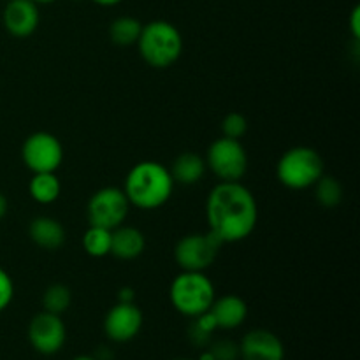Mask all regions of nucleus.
Listing matches in <instances>:
<instances>
[{
    "mask_svg": "<svg viewBox=\"0 0 360 360\" xmlns=\"http://www.w3.org/2000/svg\"><path fill=\"white\" fill-rule=\"evenodd\" d=\"M206 220L210 232L221 245L250 238L259 221L252 190L239 181H220L207 195Z\"/></svg>",
    "mask_w": 360,
    "mask_h": 360,
    "instance_id": "1",
    "label": "nucleus"
},
{
    "mask_svg": "<svg viewBox=\"0 0 360 360\" xmlns=\"http://www.w3.org/2000/svg\"><path fill=\"white\" fill-rule=\"evenodd\" d=\"M174 179L167 167L155 160H144L134 165L125 178V192L130 206L139 210H158L171 199L174 192Z\"/></svg>",
    "mask_w": 360,
    "mask_h": 360,
    "instance_id": "2",
    "label": "nucleus"
},
{
    "mask_svg": "<svg viewBox=\"0 0 360 360\" xmlns=\"http://www.w3.org/2000/svg\"><path fill=\"white\" fill-rule=\"evenodd\" d=\"M136 44L144 62L155 69H167L178 62L183 53L181 32L165 20L143 25Z\"/></svg>",
    "mask_w": 360,
    "mask_h": 360,
    "instance_id": "3",
    "label": "nucleus"
},
{
    "mask_svg": "<svg viewBox=\"0 0 360 360\" xmlns=\"http://www.w3.org/2000/svg\"><path fill=\"white\" fill-rule=\"evenodd\" d=\"M169 299L176 311L188 319H195L210 311L217 295H214V285L206 274L195 273V271H181L172 280Z\"/></svg>",
    "mask_w": 360,
    "mask_h": 360,
    "instance_id": "4",
    "label": "nucleus"
},
{
    "mask_svg": "<svg viewBox=\"0 0 360 360\" xmlns=\"http://www.w3.org/2000/svg\"><path fill=\"white\" fill-rule=\"evenodd\" d=\"M323 174V160L309 146H295L285 151L276 165V176L290 190L311 188Z\"/></svg>",
    "mask_w": 360,
    "mask_h": 360,
    "instance_id": "5",
    "label": "nucleus"
},
{
    "mask_svg": "<svg viewBox=\"0 0 360 360\" xmlns=\"http://www.w3.org/2000/svg\"><path fill=\"white\" fill-rule=\"evenodd\" d=\"M206 167L220 181H241L248 171V155L238 139L218 137L206 153Z\"/></svg>",
    "mask_w": 360,
    "mask_h": 360,
    "instance_id": "6",
    "label": "nucleus"
},
{
    "mask_svg": "<svg viewBox=\"0 0 360 360\" xmlns=\"http://www.w3.org/2000/svg\"><path fill=\"white\" fill-rule=\"evenodd\" d=\"M221 243L207 232H193L183 236L174 246V260L181 271H195L204 273L207 267L213 266L220 252Z\"/></svg>",
    "mask_w": 360,
    "mask_h": 360,
    "instance_id": "7",
    "label": "nucleus"
},
{
    "mask_svg": "<svg viewBox=\"0 0 360 360\" xmlns=\"http://www.w3.org/2000/svg\"><path fill=\"white\" fill-rule=\"evenodd\" d=\"M129 210L130 202L123 188L104 186V188L97 190L88 200V221H90V225H97V227L112 231V229L123 225L127 214H129Z\"/></svg>",
    "mask_w": 360,
    "mask_h": 360,
    "instance_id": "8",
    "label": "nucleus"
},
{
    "mask_svg": "<svg viewBox=\"0 0 360 360\" xmlns=\"http://www.w3.org/2000/svg\"><path fill=\"white\" fill-rule=\"evenodd\" d=\"M21 158L34 174L56 172L63 162V146L58 137L53 134L34 132L25 139L21 146Z\"/></svg>",
    "mask_w": 360,
    "mask_h": 360,
    "instance_id": "9",
    "label": "nucleus"
},
{
    "mask_svg": "<svg viewBox=\"0 0 360 360\" xmlns=\"http://www.w3.org/2000/svg\"><path fill=\"white\" fill-rule=\"evenodd\" d=\"M28 341L32 348L41 355H55L67 341V329L60 315L42 311L30 320Z\"/></svg>",
    "mask_w": 360,
    "mask_h": 360,
    "instance_id": "10",
    "label": "nucleus"
},
{
    "mask_svg": "<svg viewBox=\"0 0 360 360\" xmlns=\"http://www.w3.org/2000/svg\"><path fill=\"white\" fill-rule=\"evenodd\" d=\"M143 329V313L136 302H116L104 319V333L115 343H129Z\"/></svg>",
    "mask_w": 360,
    "mask_h": 360,
    "instance_id": "11",
    "label": "nucleus"
},
{
    "mask_svg": "<svg viewBox=\"0 0 360 360\" xmlns=\"http://www.w3.org/2000/svg\"><path fill=\"white\" fill-rule=\"evenodd\" d=\"M243 360H283L285 347L280 338L266 329H253L239 343Z\"/></svg>",
    "mask_w": 360,
    "mask_h": 360,
    "instance_id": "12",
    "label": "nucleus"
},
{
    "mask_svg": "<svg viewBox=\"0 0 360 360\" xmlns=\"http://www.w3.org/2000/svg\"><path fill=\"white\" fill-rule=\"evenodd\" d=\"M4 27L14 37L25 39L39 27V9L34 0H11L4 9Z\"/></svg>",
    "mask_w": 360,
    "mask_h": 360,
    "instance_id": "13",
    "label": "nucleus"
},
{
    "mask_svg": "<svg viewBox=\"0 0 360 360\" xmlns=\"http://www.w3.org/2000/svg\"><path fill=\"white\" fill-rule=\"evenodd\" d=\"M210 313L213 315L218 329L232 330L245 323L248 316V304L239 295H224L220 299H214Z\"/></svg>",
    "mask_w": 360,
    "mask_h": 360,
    "instance_id": "14",
    "label": "nucleus"
},
{
    "mask_svg": "<svg viewBox=\"0 0 360 360\" xmlns=\"http://www.w3.org/2000/svg\"><path fill=\"white\" fill-rule=\"evenodd\" d=\"M146 248V238L136 227L120 225L111 231V255L120 260H134L143 255Z\"/></svg>",
    "mask_w": 360,
    "mask_h": 360,
    "instance_id": "15",
    "label": "nucleus"
},
{
    "mask_svg": "<svg viewBox=\"0 0 360 360\" xmlns=\"http://www.w3.org/2000/svg\"><path fill=\"white\" fill-rule=\"evenodd\" d=\"M28 236L37 246L44 250H58L65 243V229L51 217H37L30 221Z\"/></svg>",
    "mask_w": 360,
    "mask_h": 360,
    "instance_id": "16",
    "label": "nucleus"
},
{
    "mask_svg": "<svg viewBox=\"0 0 360 360\" xmlns=\"http://www.w3.org/2000/svg\"><path fill=\"white\" fill-rule=\"evenodd\" d=\"M169 171L174 183L185 186L197 185L206 172V160L193 151H185L172 162V167Z\"/></svg>",
    "mask_w": 360,
    "mask_h": 360,
    "instance_id": "17",
    "label": "nucleus"
},
{
    "mask_svg": "<svg viewBox=\"0 0 360 360\" xmlns=\"http://www.w3.org/2000/svg\"><path fill=\"white\" fill-rule=\"evenodd\" d=\"M62 183L55 172H37L28 183V193L39 204H53L60 197Z\"/></svg>",
    "mask_w": 360,
    "mask_h": 360,
    "instance_id": "18",
    "label": "nucleus"
},
{
    "mask_svg": "<svg viewBox=\"0 0 360 360\" xmlns=\"http://www.w3.org/2000/svg\"><path fill=\"white\" fill-rule=\"evenodd\" d=\"M143 23L132 16H120L109 27V37L116 46L136 44L141 35Z\"/></svg>",
    "mask_w": 360,
    "mask_h": 360,
    "instance_id": "19",
    "label": "nucleus"
},
{
    "mask_svg": "<svg viewBox=\"0 0 360 360\" xmlns=\"http://www.w3.org/2000/svg\"><path fill=\"white\" fill-rule=\"evenodd\" d=\"M83 248L94 259H102V257L111 253V231L97 225H90L83 234Z\"/></svg>",
    "mask_w": 360,
    "mask_h": 360,
    "instance_id": "20",
    "label": "nucleus"
},
{
    "mask_svg": "<svg viewBox=\"0 0 360 360\" xmlns=\"http://www.w3.org/2000/svg\"><path fill=\"white\" fill-rule=\"evenodd\" d=\"M313 186H315L316 200L327 210L340 206V202L343 200V186L334 176L322 174Z\"/></svg>",
    "mask_w": 360,
    "mask_h": 360,
    "instance_id": "21",
    "label": "nucleus"
},
{
    "mask_svg": "<svg viewBox=\"0 0 360 360\" xmlns=\"http://www.w3.org/2000/svg\"><path fill=\"white\" fill-rule=\"evenodd\" d=\"M70 302H72V294H70L69 287L62 283H53L46 288L44 295H42V306L44 311L53 313V315H62L69 309Z\"/></svg>",
    "mask_w": 360,
    "mask_h": 360,
    "instance_id": "22",
    "label": "nucleus"
},
{
    "mask_svg": "<svg viewBox=\"0 0 360 360\" xmlns=\"http://www.w3.org/2000/svg\"><path fill=\"white\" fill-rule=\"evenodd\" d=\"M192 320L193 322L188 329L190 341H192L193 345H197V347H206V345L210 343V340H211V336H213L214 330L218 329L213 315H211L210 311H206Z\"/></svg>",
    "mask_w": 360,
    "mask_h": 360,
    "instance_id": "23",
    "label": "nucleus"
},
{
    "mask_svg": "<svg viewBox=\"0 0 360 360\" xmlns=\"http://www.w3.org/2000/svg\"><path fill=\"white\" fill-rule=\"evenodd\" d=\"M221 132L229 139H241L248 132V120L241 112H229L221 122Z\"/></svg>",
    "mask_w": 360,
    "mask_h": 360,
    "instance_id": "24",
    "label": "nucleus"
},
{
    "mask_svg": "<svg viewBox=\"0 0 360 360\" xmlns=\"http://www.w3.org/2000/svg\"><path fill=\"white\" fill-rule=\"evenodd\" d=\"M211 355L214 360H238L239 359V345L231 340H220L210 347Z\"/></svg>",
    "mask_w": 360,
    "mask_h": 360,
    "instance_id": "25",
    "label": "nucleus"
},
{
    "mask_svg": "<svg viewBox=\"0 0 360 360\" xmlns=\"http://www.w3.org/2000/svg\"><path fill=\"white\" fill-rule=\"evenodd\" d=\"M14 299V283L6 269L0 267V313L6 311Z\"/></svg>",
    "mask_w": 360,
    "mask_h": 360,
    "instance_id": "26",
    "label": "nucleus"
},
{
    "mask_svg": "<svg viewBox=\"0 0 360 360\" xmlns=\"http://www.w3.org/2000/svg\"><path fill=\"white\" fill-rule=\"evenodd\" d=\"M350 30H352V35H354L355 41H359V37H360V9L359 7H355L354 13H352V16H350Z\"/></svg>",
    "mask_w": 360,
    "mask_h": 360,
    "instance_id": "27",
    "label": "nucleus"
},
{
    "mask_svg": "<svg viewBox=\"0 0 360 360\" xmlns=\"http://www.w3.org/2000/svg\"><path fill=\"white\" fill-rule=\"evenodd\" d=\"M118 302H136V292L130 287H122L118 290Z\"/></svg>",
    "mask_w": 360,
    "mask_h": 360,
    "instance_id": "28",
    "label": "nucleus"
},
{
    "mask_svg": "<svg viewBox=\"0 0 360 360\" xmlns=\"http://www.w3.org/2000/svg\"><path fill=\"white\" fill-rule=\"evenodd\" d=\"M7 210H9V202H7L6 195H4V193L0 192V220H2V218L6 217Z\"/></svg>",
    "mask_w": 360,
    "mask_h": 360,
    "instance_id": "29",
    "label": "nucleus"
},
{
    "mask_svg": "<svg viewBox=\"0 0 360 360\" xmlns=\"http://www.w3.org/2000/svg\"><path fill=\"white\" fill-rule=\"evenodd\" d=\"M94 2L102 7H111V6H116V4H120L122 0H94Z\"/></svg>",
    "mask_w": 360,
    "mask_h": 360,
    "instance_id": "30",
    "label": "nucleus"
},
{
    "mask_svg": "<svg viewBox=\"0 0 360 360\" xmlns=\"http://www.w3.org/2000/svg\"><path fill=\"white\" fill-rule=\"evenodd\" d=\"M197 360H214V357H213V355H211V352H210V350H206V352H204V354L200 355V357L197 359Z\"/></svg>",
    "mask_w": 360,
    "mask_h": 360,
    "instance_id": "31",
    "label": "nucleus"
},
{
    "mask_svg": "<svg viewBox=\"0 0 360 360\" xmlns=\"http://www.w3.org/2000/svg\"><path fill=\"white\" fill-rule=\"evenodd\" d=\"M72 360H97V359L90 357V355H77V357H74Z\"/></svg>",
    "mask_w": 360,
    "mask_h": 360,
    "instance_id": "32",
    "label": "nucleus"
},
{
    "mask_svg": "<svg viewBox=\"0 0 360 360\" xmlns=\"http://www.w3.org/2000/svg\"><path fill=\"white\" fill-rule=\"evenodd\" d=\"M35 4H51V2H55V0H34Z\"/></svg>",
    "mask_w": 360,
    "mask_h": 360,
    "instance_id": "33",
    "label": "nucleus"
},
{
    "mask_svg": "<svg viewBox=\"0 0 360 360\" xmlns=\"http://www.w3.org/2000/svg\"><path fill=\"white\" fill-rule=\"evenodd\" d=\"M174 360H193V359H174Z\"/></svg>",
    "mask_w": 360,
    "mask_h": 360,
    "instance_id": "34",
    "label": "nucleus"
}]
</instances>
